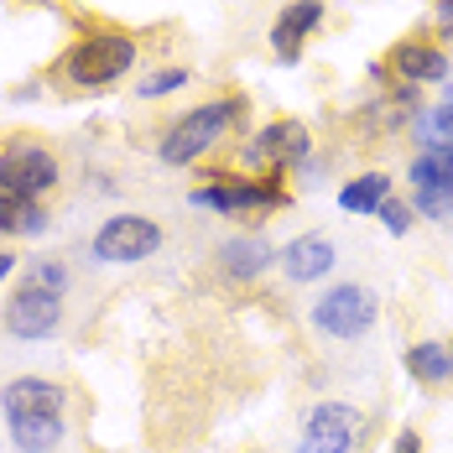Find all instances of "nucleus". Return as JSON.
<instances>
[{"mask_svg": "<svg viewBox=\"0 0 453 453\" xmlns=\"http://www.w3.org/2000/svg\"><path fill=\"white\" fill-rule=\"evenodd\" d=\"M245 115H250V104H245L240 94L209 99V104L188 110V115H178V120L167 126V136L157 141V157H162L167 167H188V162H198L214 141L225 136L229 126H245Z\"/></svg>", "mask_w": 453, "mask_h": 453, "instance_id": "f257e3e1", "label": "nucleus"}, {"mask_svg": "<svg viewBox=\"0 0 453 453\" xmlns=\"http://www.w3.org/2000/svg\"><path fill=\"white\" fill-rule=\"evenodd\" d=\"M193 209H214V214H229V219H245V214H272V209H287V182L281 173H209L193 193Z\"/></svg>", "mask_w": 453, "mask_h": 453, "instance_id": "f03ea898", "label": "nucleus"}, {"mask_svg": "<svg viewBox=\"0 0 453 453\" xmlns=\"http://www.w3.org/2000/svg\"><path fill=\"white\" fill-rule=\"evenodd\" d=\"M136 58H141L136 37H126V32H89V37H79L63 52V79L73 89H110V84H120L136 68Z\"/></svg>", "mask_w": 453, "mask_h": 453, "instance_id": "7ed1b4c3", "label": "nucleus"}, {"mask_svg": "<svg viewBox=\"0 0 453 453\" xmlns=\"http://www.w3.org/2000/svg\"><path fill=\"white\" fill-rule=\"evenodd\" d=\"M5 334L11 339H21V344H32V339H52L58 328H63V292L58 287H42L37 276H27L11 297H5Z\"/></svg>", "mask_w": 453, "mask_h": 453, "instance_id": "20e7f679", "label": "nucleus"}, {"mask_svg": "<svg viewBox=\"0 0 453 453\" xmlns=\"http://www.w3.org/2000/svg\"><path fill=\"white\" fill-rule=\"evenodd\" d=\"M63 178L58 157L37 146L32 136H16L0 146V193H16V198H47Z\"/></svg>", "mask_w": 453, "mask_h": 453, "instance_id": "39448f33", "label": "nucleus"}, {"mask_svg": "<svg viewBox=\"0 0 453 453\" xmlns=\"http://www.w3.org/2000/svg\"><path fill=\"white\" fill-rule=\"evenodd\" d=\"M375 313H380V303H375L370 287L339 281V287H328L313 303V328L328 334V339H360V334L375 328Z\"/></svg>", "mask_w": 453, "mask_h": 453, "instance_id": "423d86ee", "label": "nucleus"}, {"mask_svg": "<svg viewBox=\"0 0 453 453\" xmlns=\"http://www.w3.org/2000/svg\"><path fill=\"white\" fill-rule=\"evenodd\" d=\"M157 250H162V225H151L141 214H115L94 234V256L104 266H136V261H151Z\"/></svg>", "mask_w": 453, "mask_h": 453, "instance_id": "0eeeda50", "label": "nucleus"}, {"mask_svg": "<svg viewBox=\"0 0 453 453\" xmlns=\"http://www.w3.org/2000/svg\"><path fill=\"white\" fill-rule=\"evenodd\" d=\"M360 407L349 402H323V407L308 411L303 422V438H297V453H349L355 438H360Z\"/></svg>", "mask_w": 453, "mask_h": 453, "instance_id": "6e6552de", "label": "nucleus"}, {"mask_svg": "<svg viewBox=\"0 0 453 453\" xmlns=\"http://www.w3.org/2000/svg\"><path fill=\"white\" fill-rule=\"evenodd\" d=\"M261 173H287V167H303L313 157V141H308V126L303 120H272L261 136L250 141L245 151Z\"/></svg>", "mask_w": 453, "mask_h": 453, "instance_id": "1a4fd4ad", "label": "nucleus"}, {"mask_svg": "<svg viewBox=\"0 0 453 453\" xmlns=\"http://www.w3.org/2000/svg\"><path fill=\"white\" fill-rule=\"evenodd\" d=\"M386 73H396V84H443L449 79V52L427 37H402L386 58Z\"/></svg>", "mask_w": 453, "mask_h": 453, "instance_id": "9d476101", "label": "nucleus"}, {"mask_svg": "<svg viewBox=\"0 0 453 453\" xmlns=\"http://www.w3.org/2000/svg\"><path fill=\"white\" fill-rule=\"evenodd\" d=\"M323 27V0H287V11L276 16L272 27V52L281 63H297L303 58V42Z\"/></svg>", "mask_w": 453, "mask_h": 453, "instance_id": "9b49d317", "label": "nucleus"}, {"mask_svg": "<svg viewBox=\"0 0 453 453\" xmlns=\"http://www.w3.org/2000/svg\"><path fill=\"white\" fill-rule=\"evenodd\" d=\"M334 261H339V250H334V240L323 229H308V234L287 240V250H281V272L292 281H318V276L334 272Z\"/></svg>", "mask_w": 453, "mask_h": 453, "instance_id": "f8f14e48", "label": "nucleus"}, {"mask_svg": "<svg viewBox=\"0 0 453 453\" xmlns=\"http://www.w3.org/2000/svg\"><path fill=\"white\" fill-rule=\"evenodd\" d=\"M63 407H68V391H63L58 380H47V375H16V380H5V391H0V411H5V417L63 411Z\"/></svg>", "mask_w": 453, "mask_h": 453, "instance_id": "ddd939ff", "label": "nucleus"}, {"mask_svg": "<svg viewBox=\"0 0 453 453\" xmlns=\"http://www.w3.org/2000/svg\"><path fill=\"white\" fill-rule=\"evenodd\" d=\"M5 427H11L16 453H52L63 438H68L63 411H27V417H5Z\"/></svg>", "mask_w": 453, "mask_h": 453, "instance_id": "4468645a", "label": "nucleus"}, {"mask_svg": "<svg viewBox=\"0 0 453 453\" xmlns=\"http://www.w3.org/2000/svg\"><path fill=\"white\" fill-rule=\"evenodd\" d=\"M219 266H225V276H234V281H250V276H261L272 266V245H266L261 234L225 240V245H219Z\"/></svg>", "mask_w": 453, "mask_h": 453, "instance_id": "2eb2a0df", "label": "nucleus"}, {"mask_svg": "<svg viewBox=\"0 0 453 453\" xmlns=\"http://www.w3.org/2000/svg\"><path fill=\"white\" fill-rule=\"evenodd\" d=\"M407 375H417L422 386H449L453 380V344L443 339H422L407 349Z\"/></svg>", "mask_w": 453, "mask_h": 453, "instance_id": "dca6fc26", "label": "nucleus"}, {"mask_svg": "<svg viewBox=\"0 0 453 453\" xmlns=\"http://www.w3.org/2000/svg\"><path fill=\"white\" fill-rule=\"evenodd\" d=\"M386 198H391V178L386 173H360V178H349L339 188V209L344 214H375Z\"/></svg>", "mask_w": 453, "mask_h": 453, "instance_id": "f3484780", "label": "nucleus"}, {"mask_svg": "<svg viewBox=\"0 0 453 453\" xmlns=\"http://www.w3.org/2000/svg\"><path fill=\"white\" fill-rule=\"evenodd\" d=\"M42 229H47L42 198H16V193H0V234H42Z\"/></svg>", "mask_w": 453, "mask_h": 453, "instance_id": "a211bd4d", "label": "nucleus"}, {"mask_svg": "<svg viewBox=\"0 0 453 453\" xmlns=\"http://www.w3.org/2000/svg\"><path fill=\"white\" fill-rule=\"evenodd\" d=\"M411 131H417V146L422 151H453V99L438 104V110H427Z\"/></svg>", "mask_w": 453, "mask_h": 453, "instance_id": "6ab92c4d", "label": "nucleus"}, {"mask_svg": "<svg viewBox=\"0 0 453 453\" xmlns=\"http://www.w3.org/2000/svg\"><path fill=\"white\" fill-rule=\"evenodd\" d=\"M411 209L422 219H453V182H427L411 193Z\"/></svg>", "mask_w": 453, "mask_h": 453, "instance_id": "aec40b11", "label": "nucleus"}, {"mask_svg": "<svg viewBox=\"0 0 453 453\" xmlns=\"http://www.w3.org/2000/svg\"><path fill=\"white\" fill-rule=\"evenodd\" d=\"M407 173H411V188H427V182H453V151H422Z\"/></svg>", "mask_w": 453, "mask_h": 453, "instance_id": "412c9836", "label": "nucleus"}, {"mask_svg": "<svg viewBox=\"0 0 453 453\" xmlns=\"http://www.w3.org/2000/svg\"><path fill=\"white\" fill-rule=\"evenodd\" d=\"M188 79H193L188 68H157V73H151V79H146L136 94H141V99H162V94H178Z\"/></svg>", "mask_w": 453, "mask_h": 453, "instance_id": "4be33fe9", "label": "nucleus"}, {"mask_svg": "<svg viewBox=\"0 0 453 453\" xmlns=\"http://www.w3.org/2000/svg\"><path fill=\"white\" fill-rule=\"evenodd\" d=\"M375 214L386 219V229H391V234H407V229H411V214H417V209H411V203H396V198H386Z\"/></svg>", "mask_w": 453, "mask_h": 453, "instance_id": "5701e85b", "label": "nucleus"}, {"mask_svg": "<svg viewBox=\"0 0 453 453\" xmlns=\"http://www.w3.org/2000/svg\"><path fill=\"white\" fill-rule=\"evenodd\" d=\"M32 276H37L42 287H58V292H68V272H63L58 261H37V266H32Z\"/></svg>", "mask_w": 453, "mask_h": 453, "instance_id": "b1692460", "label": "nucleus"}, {"mask_svg": "<svg viewBox=\"0 0 453 453\" xmlns=\"http://www.w3.org/2000/svg\"><path fill=\"white\" fill-rule=\"evenodd\" d=\"M433 32H438L443 42H453V0H438V11H433Z\"/></svg>", "mask_w": 453, "mask_h": 453, "instance_id": "393cba45", "label": "nucleus"}, {"mask_svg": "<svg viewBox=\"0 0 453 453\" xmlns=\"http://www.w3.org/2000/svg\"><path fill=\"white\" fill-rule=\"evenodd\" d=\"M391 453H422V433H417V427H402L396 443H391Z\"/></svg>", "mask_w": 453, "mask_h": 453, "instance_id": "a878e982", "label": "nucleus"}, {"mask_svg": "<svg viewBox=\"0 0 453 453\" xmlns=\"http://www.w3.org/2000/svg\"><path fill=\"white\" fill-rule=\"evenodd\" d=\"M16 272V250H0V281Z\"/></svg>", "mask_w": 453, "mask_h": 453, "instance_id": "bb28decb", "label": "nucleus"}]
</instances>
